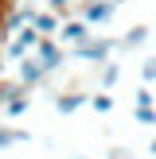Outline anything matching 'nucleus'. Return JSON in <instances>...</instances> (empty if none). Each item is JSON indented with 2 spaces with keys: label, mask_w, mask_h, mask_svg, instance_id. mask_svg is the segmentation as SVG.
I'll return each mask as SVG.
<instances>
[{
  "label": "nucleus",
  "mask_w": 156,
  "mask_h": 159,
  "mask_svg": "<svg viewBox=\"0 0 156 159\" xmlns=\"http://www.w3.org/2000/svg\"><path fill=\"white\" fill-rule=\"evenodd\" d=\"M113 51H121V39H90V43L74 47L70 54H74L78 62H98V66H101V62H109Z\"/></svg>",
  "instance_id": "obj_1"
},
{
  "label": "nucleus",
  "mask_w": 156,
  "mask_h": 159,
  "mask_svg": "<svg viewBox=\"0 0 156 159\" xmlns=\"http://www.w3.org/2000/svg\"><path fill=\"white\" fill-rule=\"evenodd\" d=\"M59 39L62 47H70V51H74V47H82V43H90V23L82 20V16H70V20H62V27H59Z\"/></svg>",
  "instance_id": "obj_2"
},
{
  "label": "nucleus",
  "mask_w": 156,
  "mask_h": 159,
  "mask_svg": "<svg viewBox=\"0 0 156 159\" xmlns=\"http://www.w3.org/2000/svg\"><path fill=\"white\" fill-rule=\"evenodd\" d=\"M16 78H20V85H23V89H35V85H47L51 70H47L43 62L35 58V54H27V58H20V70H16Z\"/></svg>",
  "instance_id": "obj_3"
},
{
  "label": "nucleus",
  "mask_w": 156,
  "mask_h": 159,
  "mask_svg": "<svg viewBox=\"0 0 156 159\" xmlns=\"http://www.w3.org/2000/svg\"><path fill=\"white\" fill-rule=\"evenodd\" d=\"M31 12L35 8H27V4H12L4 12V23H0V39H8V35H16V31H23L31 23Z\"/></svg>",
  "instance_id": "obj_4"
},
{
  "label": "nucleus",
  "mask_w": 156,
  "mask_h": 159,
  "mask_svg": "<svg viewBox=\"0 0 156 159\" xmlns=\"http://www.w3.org/2000/svg\"><path fill=\"white\" fill-rule=\"evenodd\" d=\"M31 54H35V58L43 62V66L51 70V74L62 66V58H66V51H62V43H59V39H39V47H35Z\"/></svg>",
  "instance_id": "obj_5"
},
{
  "label": "nucleus",
  "mask_w": 156,
  "mask_h": 159,
  "mask_svg": "<svg viewBox=\"0 0 156 159\" xmlns=\"http://www.w3.org/2000/svg\"><path fill=\"white\" fill-rule=\"evenodd\" d=\"M78 16H82L90 27H94V23H101V27H105V23L117 16V4H113V0H94V4H82V12H78Z\"/></svg>",
  "instance_id": "obj_6"
},
{
  "label": "nucleus",
  "mask_w": 156,
  "mask_h": 159,
  "mask_svg": "<svg viewBox=\"0 0 156 159\" xmlns=\"http://www.w3.org/2000/svg\"><path fill=\"white\" fill-rule=\"evenodd\" d=\"M31 27H35L43 39H55V35H59V27H62V16H55L51 8H43V12L35 8V12H31Z\"/></svg>",
  "instance_id": "obj_7"
},
{
  "label": "nucleus",
  "mask_w": 156,
  "mask_h": 159,
  "mask_svg": "<svg viewBox=\"0 0 156 159\" xmlns=\"http://www.w3.org/2000/svg\"><path fill=\"white\" fill-rule=\"evenodd\" d=\"M82 105H90V93H82V89H62L59 97H55V109H59L62 116H70V113H78Z\"/></svg>",
  "instance_id": "obj_8"
},
{
  "label": "nucleus",
  "mask_w": 156,
  "mask_h": 159,
  "mask_svg": "<svg viewBox=\"0 0 156 159\" xmlns=\"http://www.w3.org/2000/svg\"><path fill=\"white\" fill-rule=\"evenodd\" d=\"M148 35H152L148 23H133V27L125 31V39H121V51H140V47L148 43Z\"/></svg>",
  "instance_id": "obj_9"
},
{
  "label": "nucleus",
  "mask_w": 156,
  "mask_h": 159,
  "mask_svg": "<svg viewBox=\"0 0 156 159\" xmlns=\"http://www.w3.org/2000/svg\"><path fill=\"white\" fill-rule=\"evenodd\" d=\"M20 93H27L20 85V78H0V105H8L12 97H20Z\"/></svg>",
  "instance_id": "obj_10"
},
{
  "label": "nucleus",
  "mask_w": 156,
  "mask_h": 159,
  "mask_svg": "<svg viewBox=\"0 0 156 159\" xmlns=\"http://www.w3.org/2000/svg\"><path fill=\"white\" fill-rule=\"evenodd\" d=\"M98 78H101V89H113V85L121 82V66H117V62H101Z\"/></svg>",
  "instance_id": "obj_11"
},
{
  "label": "nucleus",
  "mask_w": 156,
  "mask_h": 159,
  "mask_svg": "<svg viewBox=\"0 0 156 159\" xmlns=\"http://www.w3.org/2000/svg\"><path fill=\"white\" fill-rule=\"evenodd\" d=\"M27 109H31L27 93H20V97H12V101H8V105H4V113H0V116H4V120H8V116H23V113H27Z\"/></svg>",
  "instance_id": "obj_12"
},
{
  "label": "nucleus",
  "mask_w": 156,
  "mask_h": 159,
  "mask_svg": "<svg viewBox=\"0 0 156 159\" xmlns=\"http://www.w3.org/2000/svg\"><path fill=\"white\" fill-rule=\"evenodd\" d=\"M90 109H94V113H109V109H113V97H109V89L90 93Z\"/></svg>",
  "instance_id": "obj_13"
},
{
  "label": "nucleus",
  "mask_w": 156,
  "mask_h": 159,
  "mask_svg": "<svg viewBox=\"0 0 156 159\" xmlns=\"http://www.w3.org/2000/svg\"><path fill=\"white\" fill-rule=\"evenodd\" d=\"M140 82H144V85L156 82V54H148V58L140 62Z\"/></svg>",
  "instance_id": "obj_14"
},
{
  "label": "nucleus",
  "mask_w": 156,
  "mask_h": 159,
  "mask_svg": "<svg viewBox=\"0 0 156 159\" xmlns=\"http://www.w3.org/2000/svg\"><path fill=\"white\" fill-rule=\"evenodd\" d=\"M47 8H51L55 16H62V20H70V16H74V4H70V0H47Z\"/></svg>",
  "instance_id": "obj_15"
},
{
  "label": "nucleus",
  "mask_w": 156,
  "mask_h": 159,
  "mask_svg": "<svg viewBox=\"0 0 156 159\" xmlns=\"http://www.w3.org/2000/svg\"><path fill=\"white\" fill-rule=\"evenodd\" d=\"M133 120L137 124H156V109H133Z\"/></svg>",
  "instance_id": "obj_16"
},
{
  "label": "nucleus",
  "mask_w": 156,
  "mask_h": 159,
  "mask_svg": "<svg viewBox=\"0 0 156 159\" xmlns=\"http://www.w3.org/2000/svg\"><path fill=\"white\" fill-rule=\"evenodd\" d=\"M137 109H152V89H148V85L137 89Z\"/></svg>",
  "instance_id": "obj_17"
},
{
  "label": "nucleus",
  "mask_w": 156,
  "mask_h": 159,
  "mask_svg": "<svg viewBox=\"0 0 156 159\" xmlns=\"http://www.w3.org/2000/svg\"><path fill=\"white\" fill-rule=\"evenodd\" d=\"M109 159H137V155H133V148H121V144H113V148H109Z\"/></svg>",
  "instance_id": "obj_18"
},
{
  "label": "nucleus",
  "mask_w": 156,
  "mask_h": 159,
  "mask_svg": "<svg viewBox=\"0 0 156 159\" xmlns=\"http://www.w3.org/2000/svg\"><path fill=\"white\" fill-rule=\"evenodd\" d=\"M12 144H20V140H16V132L0 124V148H12Z\"/></svg>",
  "instance_id": "obj_19"
},
{
  "label": "nucleus",
  "mask_w": 156,
  "mask_h": 159,
  "mask_svg": "<svg viewBox=\"0 0 156 159\" xmlns=\"http://www.w3.org/2000/svg\"><path fill=\"white\" fill-rule=\"evenodd\" d=\"M148 152H152V159H156V136H152V144H148Z\"/></svg>",
  "instance_id": "obj_20"
},
{
  "label": "nucleus",
  "mask_w": 156,
  "mask_h": 159,
  "mask_svg": "<svg viewBox=\"0 0 156 159\" xmlns=\"http://www.w3.org/2000/svg\"><path fill=\"white\" fill-rule=\"evenodd\" d=\"M8 8H12V4H8V0H0V12H8Z\"/></svg>",
  "instance_id": "obj_21"
},
{
  "label": "nucleus",
  "mask_w": 156,
  "mask_h": 159,
  "mask_svg": "<svg viewBox=\"0 0 156 159\" xmlns=\"http://www.w3.org/2000/svg\"><path fill=\"white\" fill-rule=\"evenodd\" d=\"M0 74H4V62H0Z\"/></svg>",
  "instance_id": "obj_22"
},
{
  "label": "nucleus",
  "mask_w": 156,
  "mask_h": 159,
  "mask_svg": "<svg viewBox=\"0 0 156 159\" xmlns=\"http://www.w3.org/2000/svg\"><path fill=\"white\" fill-rule=\"evenodd\" d=\"M82 4H94V0H82Z\"/></svg>",
  "instance_id": "obj_23"
},
{
  "label": "nucleus",
  "mask_w": 156,
  "mask_h": 159,
  "mask_svg": "<svg viewBox=\"0 0 156 159\" xmlns=\"http://www.w3.org/2000/svg\"><path fill=\"white\" fill-rule=\"evenodd\" d=\"M0 23H4V12H0Z\"/></svg>",
  "instance_id": "obj_24"
}]
</instances>
